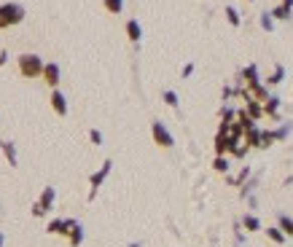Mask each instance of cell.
I'll list each match as a JSON object with an SVG mask.
<instances>
[{
  "instance_id": "obj_20",
  "label": "cell",
  "mask_w": 293,
  "mask_h": 247,
  "mask_svg": "<svg viewBox=\"0 0 293 247\" xmlns=\"http://www.w3.org/2000/svg\"><path fill=\"white\" fill-rule=\"evenodd\" d=\"M226 19H229L231 27H240V14H237L234 6H226Z\"/></svg>"
},
{
  "instance_id": "obj_8",
  "label": "cell",
  "mask_w": 293,
  "mask_h": 247,
  "mask_svg": "<svg viewBox=\"0 0 293 247\" xmlns=\"http://www.w3.org/2000/svg\"><path fill=\"white\" fill-rule=\"evenodd\" d=\"M51 107H54V113L57 115H67V99H65V94L59 89H51Z\"/></svg>"
},
{
  "instance_id": "obj_7",
  "label": "cell",
  "mask_w": 293,
  "mask_h": 247,
  "mask_svg": "<svg viewBox=\"0 0 293 247\" xmlns=\"http://www.w3.org/2000/svg\"><path fill=\"white\" fill-rule=\"evenodd\" d=\"M73 226H75L73 218H57V220H51L49 226H46V231H49V234H62V236H67Z\"/></svg>"
},
{
  "instance_id": "obj_5",
  "label": "cell",
  "mask_w": 293,
  "mask_h": 247,
  "mask_svg": "<svg viewBox=\"0 0 293 247\" xmlns=\"http://www.w3.org/2000/svg\"><path fill=\"white\" fill-rule=\"evenodd\" d=\"M151 135H153V143H156L159 148H172V145H175V137L169 135V129L161 121H153L151 124Z\"/></svg>"
},
{
  "instance_id": "obj_12",
  "label": "cell",
  "mask_w": 293,
  "mask_h": 247,
  "mask_svg": "<svg viewBox=\"0 0 293 247\" xmlns=\"http://www.w3.org/2000/svg\"><path fill=\"white\" fill-rule=\"evenodd\" d=\"M127 38H129L132 43H140L143 27H140V22H137V19H129V22H127Z\"/></svg>"
},
{
  "instance_id": "obj_4",
  "label": "cell",
  "mask_w": 293,
  "mask_h": 247,
  "mask_svg": "<svg viewBox=\"0 0 293 247\" xmlns=\"http://www.w3.org/2000/svg\"><path fill=\"white\" fill-rule=\"evenodd\" d=\"M111 169H113V161H111V159H105V161H103V167H100V169H97V172H94V175H91V177H89V185H91V191H89V202H91V199H94V196H97V191H100V185H103V183H105V177H108V175H111Z\"/></svg>"
},
{
  "instance_id": "obj_25",
  "label": "cell",
  "mask_w": 293,
  "mask_h": 247,
  "mask_svg": "<svg viewBox=\"0 0 293 247\" xmlns=\"http://www.w3.org/2000/svg\"><path fill=\"white\" fill-rule=\"evenodd\" d=\"M164 102H167L169 107H178V94H175L172 89H167V91H164Z\"/></svg>"
},
{
  "instance_id": "obj_17",
  "label": "cell",
  "mask_w": 293,
  "mask_h": 247,
  "mask_svg": "<svg viewBox=\"0 0 293 247\" xmlns=\"http://www.w3.org/2000/svg\"><path fill=\"white\" fill-rule=\"evenodd\" d=\"M103 6H105V11H111V14L124 11V0H103Z\"/></svg>"
},
{
  "instance_id": "obj_18",
  "label": "cell",
  "mask_w": 293,
  "mask_h": 247,
  "mask_svg": "<svg viewBox=\"0 0 293 247\" xmlns=\"http://www.w3.org/2000/svg\"><path fill=\"white\" fill-rule=\"evenodd\" d=\"M290 11L293 9H288V6H277V9L269 11V17H274V19H290Z\"/></svg>"
},
{
  "instance_id": "obj_16",
  "label": "cell",
  "mask_w": 293,
  "mask_h": 247,
  "mask_svg": "<svg viewBox=\"0 0 293 247\" xmlns=\"http://www.w3.org/2000/svg\"><path fill=\"white\" fill-rule=\"evenodd\" d=\"M245 113H248V118H253V121H256L258 115L264 113V107H261V105L256 102V99H248V107H245Z\"/></svg>"
},
{
  "instance_id": "obj_24",
  "label": "cell",
  "mask_w": 293,
  "mask_h": 247,
  "mask_svg": "<svg viewBox=\"0 0 293 247\" xmlns=\"http://www.w3.org/2000/svg\"><path fill=\"white\" fill-rule=\"evenodd\" d=\"M266 234H269V239H272V242H277V244H282V242H285V234H282L280 228H269Z\"/></svg>"
},
{
  "instance_id": "obj_13",
  "label": "cell",
  "mask_w": 293,
  "mask_h": 247,
  "mask_svg": "<svg viewBox=\"0 0 293 247\" xmlns=\"http://www.w3.org/2000/svg\"><path fill=\"white\" fill-rule=\"evenodd\" d=\"M245 143H248L250 148H258V145H261V129L258 127L245 129Z\"/></svg>"
},
{
  "instance_id": "obj_31",
  "label": "cell",
  "mask_w": 293,
  "mask_h": 247,
  "mask_svg": "<svg viewBox=\"0 0 293 247\" xmlns=\"http://www.w3.org/2000/svg\"><path fill=\"white\" fill-rule=\"evenodd\" d=\"M3 242H6V239H3V231H0V247H3Z\"/></svg>"
},
{
  "instance_id": "obj_11",
  "label": "cell",
  "mask_w": 293,
  "mask_h": 247,
  "mask_svg": "<svg viewBox=\"0 0 293 247\" xmlns=\"http://www.w3.org/2000/svg\"><path fill=\"white\" fill-rule=\"evenodd\" d=\"M0 151H3V156H6V161H9L11 167L19 164V159H17V145H14L11 140H0Z\"/></svg>"
},
{
  "instance_id": "obj_6",
  "label": "cell",
  "mask_w": 293,
  "mask_h": 247,
  "mask_svg": "<svg viewBox=\"0 0 293 247\" xmlns=\"http://www.w3.org/2000/svg\"><path fill=\"white\" fill-rule=\"evenodd\" d=\"M41 78L49 83L51 89H57L59 86V78H62V70H59V65L57 62H43V73H41Z\"/></svg>"
},
{
  "instance_id": "obj_1",
  "label": "cell",
  "mask_w": 293,
  "mask_h": 247,
  "mask_svg": "<svg viewBox=\"0 0 293 247\" xmlns=\"http://www.w3.org/2000/svg\"><path fill=\"white\" fill-rule=\"evenodd\" d=\"M25 22V9L19 3H0V30H9Z\"/></svg>"
},
{
  "instance_id": "obj_28",
  "label": "cell",
  "mask_w": 293,
  "mask_h": 247,
  "mask_svg": "<svg viewBox=\"0 0 293 247\" xmlns=\"http://www.w3.org/2000/svg\"><path fill=\"white\" fill-rule=\"evenodd\" d=\"M191 73H194V65H191V62H188V65H186V67H183V73H180V75H183V78H188V75H191Z\"/></svg>"
},
{
  "instance_id": "obj_30",
  "label": "cell",
  "mask_w": 293,
  "mask_h": 247,
  "mask_svg": "<svg viewBox=\"0 0 293 247\" xmlns=\"http://www.w3.org/2000/svg\"><path fill=\"white\" fill-rule=\"evenodd\" d=\"M282 6H288V9H293V0H282Z\"/></svg>"
},
{
  "instance_id": "obj_3",
  "label": "cell",
  "mask_w": 293,
  "mask_h": 247,
  "mask_svg": "<svg viewBox=\"0 0 293 247\" xmlns=\"http://www.w3.org/2000/svg\"><path fill=\"white\" fill-rule=\"evenodd\" d=\"M54 199H57V191H54L51 185H46L43 194H41V199L33 204V215H35V218H43V215L51 210V207H54Z\"/></svg>"
},
{
  "instance_id": "obj_27",
  "label": "cell",
  "mask_w": 293,
  "mask_h": 247,
  "mask_svg": "<svg viewBox=\"0 0 293 247\" xmlns=\"http://www.w3.org/2000/svg\"><path fill=\"white\" fill-rule=\"evenodd\" d=\"M89 140L94 143V145H103V135H100V129H91V132H89Z\"/></svg>"
},
{
  "instance_id": "obj_2",
  "label": "cell",
  "mask_w": 293,
  "mask_h": 247,
  "mask_svg": "<svg viewBox=\"0 0 293 247\" xmlns=\"http://www.w3.org/2000/svg\"><path fill=\"white\" fill-rule=\"evenodd\" d=\"M17 62H19V73L25 75V78H41L43 59L38 57V54H22Z\"/></svg>"
},
{
  "instance_id": "obj_15",
  "label": "cell",
  "mask_w": 293,
  "mask_h": 247,
  "mask_svg": "<svg viewBox=\"0 0 293 247\" xmlns=\"http://www.w3.org/2000/svg\"><path fill=\"white\" fill-rule=\"evenodd\" d=\"M67 239H70V244H73V247H78V244L83 242V226H81L78 220H75V226L70 228V234H67Z\"/></svg>"
},
{
  "instance_id": "obj_22",
  "label": "cell",
  "mask_w": 293,
  "mask_h": 247,
  "mask_svg": "<svg viewBox=\"0 0 293 247\" xmlns=\"http://www.w3.org/2000/svg\"><path fill=\"white\" fill-rule=\"evenodd\" d=\"M282 75H285V67H282V65H277V70H274V75H272V78H269L266 83H269V86H277V83H280V81H282Z\"/></svg>"
},
{
  "instance_id": "obj_19",
  "label": "cell",
  "mask_w": 293,
  "mask_h": 247,
  "mask_svg": "<svg viewBox=\"0 0 293 247\" xmlns=\"http://www.w3.org/2000/svg\"><path fill=\"white\" fill-rule=\"evenodd\" d=\"M242 226L248 228V231H258V228H261V220L256 218V215H245V218H242Z\"/></svg>"
},
{
  "instance_id": "obj_21",
  "label": "cell",
  "mask_w": 293,
  "mask_h": 247,
  "mask_svg": "<svg viewBox=\"0 0 293 247\" xmlns=\"http://www.w3.org/2000/svg\"><path fill=\"white\" fill-rule=\"evenodd\" d=\"M213 167H215V172H229V159H223V156H218V159H215L213 161Z\"/></svg>"
},
{
  "instance_id": "obj_9",
  "label": "cell",
  "mask_w": 293,
  "mask_h": 247,
  "mask_svg": "<svg viewBox=\"0 0 293 247\" xmlns=\"http://www.w3.org/2000/svg\"><path fill=\"white\" fill-rule=\"evenodd\" d=\"M234 145H237L234 137L218 132V137H215V153H218V156H223V153H229V151H234Z\"/></svg>"
},
{
  "instance_id": "obj_10",
  "label": "cell",
  "mask_w": 293,
  "mask_h": 247,
  "mask_svg": "<svg viewBox=\"0 0 293 247\" xmlns=\"http://www.w3.org/2000/svg\"><path fill=\"white\" fill-rule=\"evenodd\" d=\"M242 78L248 81V89H250V91H256V89L261 86V81H258V67H256V65H248V67H245V70H242ZM250 91H248V94H250Z\"/></svg>"
},
{
  "instance_id": "obj_23",
  "label": "cell",
  "mask_w": 293,
  "mask_h": 247,
  "mask_svg": "<svg viewBox=\"0 0 293 247\" xmlns=\"http://www.w3.org/2000/svg\"><path fill=\"white\" fill-rule=\"evenodd\" d=\"M274 140H277L274 132H261V145H258V148H269V145H272Z\"/></svg>"
},
{
  "instance_id": "obj_14",
  "label": "cell",
  "mask_w": 293,
  "mask_h": 247,
  "mask_svg": "<svg viewBox=\"0 0 293 247\" xmlns=\"http://www.w3.org/2000/svg\"><path fill=\"white\" fill-rule=\"evenodd\" d=\"M277 110H280V99H277V97H269L266 105H264V113L269 115V118H280V113H277Z\"/></svg>"
},
{
  "instance_id": "obj_26",
  "label": "cell",
  "mask_w": 293,
  "mask_h": 247,
  "mask_svg": "<svg viewBox=\"0 0 293 247\" xmlns=\"http://www.w3.org/2000/svg\"><path fill=\"white\" fill-rule=\"evenodd\" d=\"M261 27H264V30H269V33H272L274 22H272V17H269V11H266V14H261Z\"/></svg>"
},
{
  "instance_id": "obj_29",
  "label": "cell",
  "mask_w": 293,
  "mask_h": 247,
  "mask_svg": "<svg viewBox=\"0 0 293 247\" xmlns=\"http://www.w3.org/2000/svg\"><path fill=\"white\" fill-rule=\"evenodd\" d=\"M6 62H9V51H0V67H3Z\"/></svg>"
},
{
  "instance_id": "obj_32",
  "label": "cell",
  "mask_w": 293,
  "mask_h": 247,
  "mask_svg": "<svg viewBox=\"0 0 293 247\" xmlns=\"http://www.w3.org/2000/svg\"><path fill=\"white\" fill-rule=\"evenodd\" d=\"M248 3H250V0H248Z\"/></svg>"
}]
</instances>
